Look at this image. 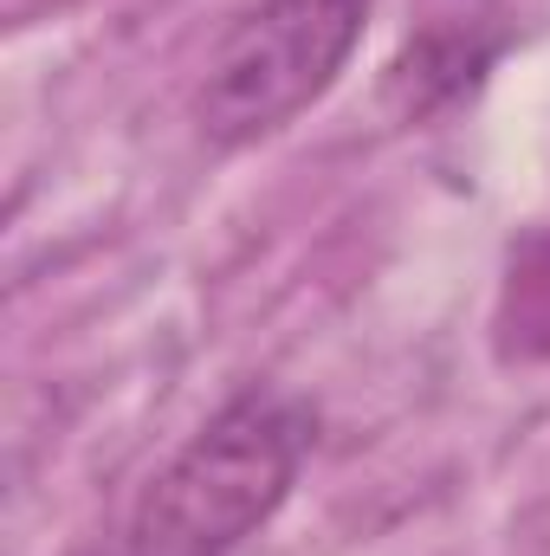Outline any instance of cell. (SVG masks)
Returning a JSON list of instances; mask_svg holds the SVG:
<instances>
[{
    "label": "cell",
    "mask_w": 550,
    "mask_h": 556,
    "mask_svg": "<svg viewBox=\"0 0 550 556\" xmlns=\"http://www.w3.org/2000/svg\"><path fill=\"white\" fill-rule=\"evenodd\" d=\"M98 556H124V551H98Z\"/></svg>",
    "instance_id": "obj_3"
},
{
    "label": "cell",
    "mask_w": 550,
    "mask_h": 556,
    "mask_svg": "<svg viewBox=\"0 0 550 556\" xmlns=\"http://www.w3.org/2000/svg\"><path fill=\"white\" fill-rule=\"evenodd\" d=\"M311 415L285 395H240L208 420L149 485H142L124 556H227L240 551L304 466Z\"/></svg>",
    "instance_id": "obj_1"
},
{
    "label": "cell",
    "mask_w": 550,
    "mask_h": 556,
    "mask_svg": "<svg viewBox=\"0 0 550 556\" xmlns=\"http://www.w3.org/2000/svg\"><path fill=\"white\" fill-rule=\"evenodd\" d=\"M376 0H260L208 59L195 117L227 149L304 117L350 65Z\"/></svg>",
    "instance_id": "obj_2"
}]
</instances>
